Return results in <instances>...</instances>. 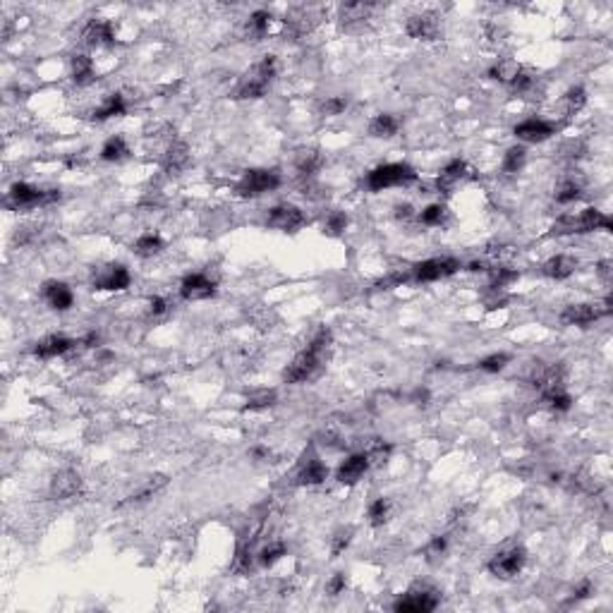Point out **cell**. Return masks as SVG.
<instances>
[{"instance_id":"36","label":"cell","mask_w":613,"mask_h":613,"mask_svg":"<svg viewBox=\"0 0 613 613\" xmlns=\"http://www.w3.org/2000/svg\"><path fill=\"white\" fill-rule=\"evenodd\" d=\"M161 250H163V240L161 235L156 233H144L135 242V252L139 254V257H153V254H158Z\"/></svg>"},{"instance_id":"13","label":"cell","mask_w":613,"mask_h":613,"mask_svg":"<svg viewBox=\"0 0 613 613\" xmlns=\"http://www.w3.org/2000/svg\"><path fill=\"white\" fill-rule=\"evenodd\" d=\"M82 491V477L77 469H60V472L53 474L51 479V496L55 501H68L75 499Z\"/></svg>"},{"instance_id":"50","label":"cell","mask_w":613,"mask_h":613,"mask_svg":"<svg viewBox=\"0 0 613 613\" xmlns=\"http://www.w3.org/2000/svg\"><path fill=\"white\" fill-rule=\"evenodd\" d=\"M510 86H513V91H517V93L529 91L534 86V75H529V73H524V70H520L515 80L510 82Z\"/></svg>"},{"instance_id":"37","label":"cell","mask_w":613,"mask_h":613,"mask_svg":"<svg viewBox=\"0 0 613 613\" xmlns=\"http://www.w3.org/2000/svg\"><path fill=\"white\" fill-rule=\"evenodd\" d=\"M275 402V391H257V393H252L250 398H247L245 407L242 410L245 412H257V410H266V407H271Z\"/></svg>"},{"instance_id":"23","label":"cell","mask_w":613,"mask_h":613,"mask_svg":"<svg viewBox=\"0 0 613 613\" xmlns=\"http://www.w3.org/2000/svg\"><path fill=\"white\" fill-rule=\"evenodd\" d=\"M319 17H321L319 8H295L290 15H285V27H290L295 34H305L317 24Z\"/></svg>"},{"instance_id":"7","label":"cell","mask_w":613,"mask_h":613,"mask_svg":"<svg viewBox=\"0 0 613 613\" xmlns=\"http://www.w3.org/2000/svg\"><path fill=\"white\" fill-rule=\"evenodd\" d=\"M460 271V262L453 257H441V259H427V262L412 266V278L417 283H434V280L448 278V275Z\"/></svg>"},{"instance_id":"46","label":"cell","mask_w":613,"mask_h":613,"mask_svg":"<svg viewBox=\"0 0 613 613\" xmlns=\"http://www.w3.org/2000/svg\"><path fill=\"white\" fill-rule=\"evenodd\" d=\"M580 195H582V190H580L577 182L566 180L559 190H556V202H559V204H573V202H577Z\"/></svg>"},{"instance_id":"24","label":"cell","mask_w":613,"mask_h":613,"mask_svg":"<svg viewBox=\"0 0 613 613\" xmlns=\"http://www.w3.org/2000/svg\"><path fill=\"white\" fill-rule=\"evenodd\" d=\"M326 477H328V467H326L319 457H309L305 465L300 467V472H297V484H302V487H317V484L326 482Z\"/></svg>"},{"instance_id":"56","label":"cell","mask_w":613,"mask_h":613,"mask_svg":"<svg viewBox=\"0 0 613 613\" xmlns=\"http://www.w3.org/2000/svg\"><path fill=\"white\" fill-rule=\"evenodd\" d=\"M395 216L400 218V220H407V218L415 216V213H412V206H410V204H400V206L395 209Z\"/></svg>"},{"instance_id":"9","label":"cell","mask_w":613,"mask_h":613,"mask_svg":"<svg viewBox=\"0 0 613 613\" xmlns=\"http://www.w3.org/2000/svg\"><path fill=\"white\" fill-rule=\"evenodd\" d=\"M611 312V297H606L604 305H589V302H582V305H568L561 314V321L566 326H587L599 321L601 317Z\"/></svg>"},{"instance_id":"44","label":"cell","mask_w":613,"mask_h":613,"mask_svg":"<svg viewBox=\"0 0 613 613\" xmlns=\"http://www.w3.org/2000/svg\"><path fill=\"white\" fill-rule=\"evenodd\" d=\"M446 216H448V211H446L444 204H432V206H427L419 213V220H422L424 225H441L446 220Z\"/></svg>"},{"instance_id":"19","label":"cell","mask_w":613,"mask_h":613,"mask_svg":"<svg viewBox=\"0 0 613 613\" xmlns=\"http://www.w3.org/2000/svg\"><path fill=\"white\" fill-rule=\"evenodd\" d=\"M369 465H372V462H369V457L364 455V453H355V455L345 457V460L340 462L335 477H338L340 484H357L364 477V472L369 469Z\"/></svg>"},{"instance_id":"40","label":"cell","mask_w":613,"mask_h":613,"mask_svg":"<svg viewBox=\"0 0 613 613\" xmlns=\"http://www.w3.org/2000/svg\"><path fill=\"white\" fill-rule=\"evenodd\" d=\"M388 513H391V506H388V501H386V499L372 501V504H369V510H367L369 522H372L374 527H381V524L388 520Z\"/></svg>"},{"instance_id":"12","label":"cell","mask_w":613,"mask_h":613,"mask_svg":"<svg viewBox=\"0 0 613 613\" xmlns=\"http://www.w3.org/2000/svg\"><path fill=\"white\" fill-rule=\"evenodd\" d=\"M524 561H527V551H524L522 546H513V549L501 551V554H496L494 559L489 561V570L494 573L496 577H504V580L515 577L524 568Z\"/></svg>"},{"instance_id":"39","label":"cell","mask_w":613,"mask_h":613,"mask_svg":"<svg viewBox=\"0 0 613 613\" xmlns=\"http://www.w3.org/2000/svg\"><path fill=\"white\" fill-rule=\"evenodd\" d=\"M541 395H544V400L549 402L551 410H556V412H568L573 405V400H570V395L566 393V388H554V391H549V393H541Z\"/></svg>"},{"instance_id":"20","label":"cell","mask_w":613,"mask_h":613,"mask_svg":"<svg viewBox=\"0 0 613 613\" xmlns=\"http://www.w3.org/2000/svg\"><path fill=\"white\" fill-rule=\"evenodd\" d=\"M467 175H469L467 163L462 161V158H453V161L446 163V168L441 170L439 180H436V185H439V192H446V195H451V192L455 190V187L467 178Z\"/></svg>"},{"instance_id":"16","label":"cell","mask_w":613,"mask_h":613,"mask_svg":"<svg viewBox=\"0 0 613 613\" xmlns=\"http://www.w3.org/2000/svg\"><path fill=\"white\" fill-rule=\"evenodd\" d=\"M132 283V275L123 264H113V266L103 268L101 273L93 278V288L96 290H127Z\"/></svg>"},{"instance_id":"41","label":"cell","mask_w":613,"mask_h":613,"mask_svg":"<svg viewBox=\"0 0 613 613\" xmlns=\"http://www.w3.org/2000/svg\"><path fill=\"white\" fill-rule=\"evenodd\" d=\"M393 453V446L388 444V441H381V439H374L372 444H369V448L364 455L369 457V462H386L388 460V455Z\"/></svg>"},{"instance_id":"48","label":"cell","mask_w":613,"mask_h":613,"mask_svg":"<svg viewBox=\"0 0 613 613\" xmlns=\"http://www.w3.org/2000/svg\"><path fill=\"white\" fill-rule=\"evenodd\" d=\"M508 364V355H504V352H496V355H489V357H484L482 362H479V369H482V372H489V374H496V372H501V369H504Z\"/></svg>"},{"instance_id":"17","label":"cell","mask_w":613,"mask_h":613,"mask_svg":"<svg viewBox=\"0 0 613 613\" xmlns=\"http://www.w3.org/2000/svg\"><path fill=\"white\" fill-rule=\"evenodd\" d=\"M515 137L522 142H529V144H537V142H546L551 135L556 132V125L546 123V120H539V118H529V120H522L520 125H515Z\"/></svg>"},{"instance_id":"5","label":"cell","mask_w":613,"mask_h":613,"mask_svg":"<svg viewBox=\"0 0 613 613\" xmlns=\"http://www.w3.org/2000/svg\"><path fill=\"white\" fill-rule=\"evenodd\" d=\"M280 185V175L275 170H247L242 175V180L237 182V195L252 199V197H262L266 192L275 190Z\"/></svg>"},{"instance_id":"28","label":"cell","mask_w":613,"mask_h":613,"mask_svg":"<svg viewBox=\"0 0 613 613\" xmlns=\"http://www.w3.org/2000/svg\"><path fill=\"white\" fill-rule=\"evenodd\" d=\"M125 110H127V103H125V96H123V93H110V96L106 98V103H103L101 108L93 110L91 118H93V120L120 118V115H125Z\"/></svg>"},{"instance_id":"38","label":"cell","mask_w":613,"mask_h":613,"mask_svg":"<svg viewBox=\"0 0 613 613\" xmlns=\"http://www.w3.org/2000/svg\"><path fill=\"white\" fill-rule=\"evenodd\" d=\"M563 103H566L568 115H575L577 110H582V106L587 103V91H584L582 86H573V89H568V93L563 96Z\"/></svg>"},{"instance_id":"47","label":"cell","mask_w":613,"mask_h":613,"mask_svg":"<svg viewBox=\"0 0 613 613\" xmlns=\"http://www.w3.org/2000/svg\"><path fill=\"white\" fill-rule=\"evenodd\" d=\"M515 278H517L515 271H510V268H494V271H491V288L501 290V288H506L508 283H513Z\"/></svg>"},{"instance_id":"52","label":"cell","mask_w":613,"mask_h":613,"mask_svg":"<svg viewBox=\"0 0 613 613\" xmlns=\"http://www.w3.org/2000/svg\"><path fill=\"white\" fill-rule=\"evenodd\" d=\"M446 546H448V541H446V537H434V539L427 544L424 554H427V556H441V554H444V551H446Z\"/></svg>"},{"instance_id":"45","label":"cell","mask_w":613,"mask_h":613,"mask_svg":"<svg viewBox=\"0 0 613 613\" xmlns=\"http://www.w3.org/2000/svg\"><path fill=\"white\" fill-rule=\"evenodd\" d=\"M285 556V544L283 541H273V544L264 546L262 554H259V563L262 566H273L275 561H280Z\"/></svg>"},{"instance_id":"2","label":"cell","mask_w":613,"mask_h":613,"mask_svg":"<svg viewBox=\"0 0 613 613\" xmlns=\"http://www.w3.org/2000/svg\"><path fill=\"white\" fill-rule=\"evenodd\" d=\"M275 70H278L275 55H264L257 65H252L240 77V82L235 86V98H240V101H245V98H262L271 86V82H273Z\"/></svg>"},{"instance_id":"29","label":"cell","mask_w":613,"mask_h":613,"mask_svg":"<svg viewBox=\"0 0 613 613\" xmlns=\"http://www.w3.org/2000/svg\"><path fill=\"white\" fill-rule=\"evenodd\" d=\"M165 482H168V479L163 477V474H156V477H149L144 484H142L139 489L135 491V494H130L127 496V499L123 501V504L120 506H127V504H142V501H149L151 499L153 494H156L158 489L161 487H165Z\"/></svg>"},{"instance_id":"30","label":"cell","mask_w":613,"mask_h":613,"mask_svg":"<svg viewBox=\"0 0 613 613\" xmlns=\"http://www.w3.org/2000/svg\"><path fill=\"white\" fill-rule=\"evenodd\" d=\"M520 70L522 68L515 63V60L501 58V60H496V63L489 68V77H491V80H496V82H504V84H510V82L515 80Z\"/></svg>"},{"instance_id":"22","label":"cell","mask_w":613,"mask_h":613,"mask_svg":"<svg viewBox=\"0 0 613 613\" xmlns=\"http://www.w3.org/2000/svg\"><path fill=\"white\" fill-rule=\"evenodd\" d=\"M75 347V340L65 338V335H46L34 345V355L41 357V360H51V357H60L68 350Z\"/></svg>"},{"instance_id":"35","label":"cell","mask_w":613,"mask_h":613,"mask_svg":"<svg viewBox=\"0 0 613 613\" xmlns=\"http://www.w3.org/2000/svg\"><path fill=\"white\" fill-rule=\"evenodd\" d=\"M524 158H527V151H524V146H510L506 151L501 168H504V173H508V175H515V173H520V170H522Z\"/></svg>"},{"instance_id":"43","label":"cell","mask_w":613,"mask_h":613,"mask_svg":"<svg viewBox=\"0 0 613 613\" xmlns=\"http://www.w3.org/2000/svg\"><path fill=\"white\" fill-rule=\"evenodd\" d=\"M352 534H355V529H352V527L338 529V532L333 534V539H331V556H333V559H338V556L343 554L347 546H350Z\"/></svg>"},{"instance_id":"14","label":"cell","mask_w":613,"mask_h":613,"mask_svg":"<svg viewBox=\"0 0 613 613\" xmlns=\"http://www.w3.org/2000/svg\"><path fill=\"white\" fill-rule=\"evenodd\" d=\"M182 300H209L216 295V283L204 273H190L180 285Z\"/></svg>"},{"instance_id":"1","label":"cell","mask_w":613,"mask_h":613,"mask_svg":"<svg viewBox=\"0 0 613 613\" xmlns=\"http://www.w3.org/2000/svg\"><path fill=\"white\" fill-rule=\"evenodd\" d=\"M331 340H333V335H331L328 328H321L317 335H314L312 340H309V345L305 347L302 352H297V357L292 360L288 367H285L283 372V381L285 384H302V381L312 379L314 374L321 369L324 364V357H326V350H328Z\"/></svg>"},{"instance_id":"33","label":"cell","mask_w":613,"mask_h":613,"mask_svg":"<svg viewBox=\"0 0 613 613\" xmlns=\"http://www.w3.org/2000/svg\"><path fill=\"white\" fill-rule=\"evenodd\" d=\"M369 10H372V5H364V3L340 5V24H343V27L360 24V22H364L369 17Z\"/></svg>"},{"instance_id":"6","label":"cell","mask_w":613,"mask_h":613,"mask_svg":"<svg viewBox=\"0 0 613 613\" xmlns=\"http://www.w3.org/2000/svg\"><path fill=\"white\" fill-rule=\"evenodd\" d=\"M405 31L407 36L419 38V41H436V38H441V34H444V22H441L439 13L424 10V13H417L412 15V17H407Z\"/></svg>"},{"instance_id":"10","label":"cell","mask_w":613,"mask_h":613,"mask_svg":"<svg viewBox=\"0 0 613 613\" xmlns=\"http://www.w3.org/2000/svg\"><path fill=\"white\" fill-rule=\"evenodd\" d=\"M60 192L58 190H38V187H31L27 182H15L10 187V202L17 209H31L38 206V204H51L58 202Z\"/></svg>"},{"instance_id":"34","label":"cell","mask_w":613,"mask_h":613,"mask_svg":"<svg viewBox=\"0 0 613 613\" xmlns=\"http://www.w3.org/2000/svg\"><path fill=\"white\" fill-rule=\"evenodd\" d=\"M271 13H266V10H257V13H252L250 22H247V34L254 36V38H264L268 34V27H271Z\"/></svg>"},{"instance_id":"51","label":"cell","mask_w":613,"mask_h":613,"mask_svg":"<svg viewBox=\"0 0 613 613\" xmlns=\"http://www.w3.org/2000/svg\"><path fill=\"white\" fill-rule=\"evenodd\" d=\"M345 584H347V580L343 573H335V575L328 580V584H326V592H328L331 596H338L345 592Z\"/></svg>"},{"instance_id":"49","label":"cell","mask_w":613,"mask_h":613,"mask_svg":"<svg viewBox=\"0 0 613 613\" xmlns=\"http://www.w3.org/2000/svg\"><path fill=\"white\" fill-rule=\"evenodd\" d=\"M347 108V98L345 96H331L321 103V113L324 115H340Z\"/></svg>"},{"instance_id":"4","label":"cell","mask_w":613,"mask_h":613,"mask_svg":"<svg viewBox=\"0 0 613 613\" xmlns=\"http://www.w3.org/2000/svg\"><path fill=\"white\" fill-rule=\"evenodd\" d=\"M417 173L412 165L407 163H386L374 168L372 173L367 175V187L374 192H381L386 187H398V185H407V182H415Z\"/></svg>"},{"instance_id":"55","label":"cell","mask_w":613,"mask_h":613,"mask_svg":"<svg viewBox=\"0 0 613 613\" xmlns=\"http://www.w3.org/2000/svg\"><path fill=\"white\" fill-rule=\"evenodd\" d=\"M589 594H592V582H589V580H582V582L575 587V592H573V599H575V601L587 599Z\"/></svg>"},{"instance_id":"11","label":"cell","mask_w":613,"mask_h":613,"mask_svg":"<svg viewBox=\"0 0 613 613\" xmlns=\"http://www.w3.org/2000/svg\"><path fill=\"white\" fill-rule=\"evenodd\" d=\"M266 225L275 230H283V233H295L302 225H307V216L300 206H292V204H278L268 211L266 216Z\"/></svg>"},{"instance_id":"25","label":"cell","mask_w":613,"mask_h":613,"mask_svg":"<svg viewBox=\"0 0 613 613\" xmlns=\"http://www.w3.org/2000/svg\"><path fill=\"white\" fill-rule=\"evenodd\" d=\"M577 268V262L573 257H568V254H559V257H551L549 262L541 266V271H544V275H549V278L554 280H566L570 278L573 273H575Z\"/></svg>"},{"instance_id":"32","label":"cell","mask_w":613,"mask_h":613,"mask_svg":"<svg viewBox=\"0 0 613 613\" xmlns=\"http://www.w3.org/2000/svg\"><path fill=\"white\" fill-rule=\"evenodd\" d=\"M127 153H130V146H127L125 137H120V135L110 137V139L101 149V158H103V161H108V163L123 161V158H127Z\"/></svg>"},{"instance_id":"21","label":"cell","mask_w":613,"mask_h":613,"mask_svg":"<svg viewBox=\"0 0 613 613\" xmlns=\"http://www.w3.org/2000/svg\"><path fill=\"white\" fill-rule=\"evenodd\" d=\"M41 292H43L46 302L55 309V312H68V309L75 305L73 290H70L63 280H48V283L43 285Z\"/></svg>"},{"instance_id":"18","label":"cell","mask_w":613,"mask_h":613,"mask_svg":"<svg viewBox=\"0 0 613 613\" xmlns=\"http://www.w3.org/2000/svg\"><path fill=\"white\" fill-rule=\"evenodd\" d=\"M82 38H84L86 46H110L115 43V27L110 20H91L89 24L82 31Z\"/></svg>"},{"instance_id":"54","label":"cell","mask_w":613,"mask_h":613,"mask_svg":"<svg viewBox=\"0 0 613 613\" xmlns=\"http://www.w3.org/2000/svg\"><path fill=\"white\" fill-rule=\"evenodd\" d=\"M165 309H168V302H165L163 297H151V300H149V312H151L153 317H161V314H165Z\"/></svg>"},{"instance_id":"53","label":"cell","mask_w":613,"mask_h":613,"mask_svg":"<svg viewBox=\"0 0 613 613\" xmlns=\"http://www.w3.org/2000/svg\"><path fill=\"white\" fill-rule=\"evenodd\" d=\"M596 273H599V278L604 280V283H611L613 280V264L606 259V262H599L596 264Z\"/></svg>"},{"instance_id":"15","label":"cell","mask_w":613,"mask_h":613,"mask_svg":"<svg viewBox=\"0 0 613 613\" xmlns=\"http://www.w3.org/2000/svg\"><path fill=\"white\" fill-rule=\"evenodd\" d=\"M190 161H192L190 146H187L182 139H170V144L165 146L163 158H161L165 173L178 175V173H182V170L187 168V165H190Z\"/></svg>"},{"instance_id":"31","label":"cell","mask_w":613,"mask_h":613,"mask_svg":"<svg viewBox=\"0 0 613 613\" xmlns=\"http://www.w3.org/2000/svg\"><path fill=\"white\" fill-rule=\"evenodd\" d=\"M321 163H324V156L317 151V149H302V151H297V156H295V165L302 175H314L319 168H321Z\"/></svg>"},{"instance_id":"8","label":"cell","mask_w":613,"mask_h":613,"mask_svg":"<svg viewBox=\"0 0 613 613\" xmlns=\"http://www.w3.org/2000/svg\"><path fill=\"white\" fill-rule=\"evenodd\" d=\"M439 606V592L429 587H415L393 604L398 613H429Z\"/></svg>"},{"instance_id":"26","label":"cell","mask_w":613,"mask_h":613,"mask_svg":"<svg viewBox=\"0 0 613 613\" xmlns=\"http://www.w3.org/2000/svg\"><path fill=\"white\" fill-rule=\"evenodd\" d=\"M70 75H73L75 84L80 86L91 84V82L96 80V77H93V60L84 53L73 55V60H70Z\"/></svg>"},{"instance_id":"27","label":"cell","mask_w":613,"mask_h":613,"mask_svg":"<svg viewBox=\"0 0 613 613\" xmlns=\"http://www.w3.org/2000/svg\"><path fill=\"white\" fill-rule=\"evenodd\" d=\"M398 127H400V123H398L395 115L381 113V115H377V118L372 120V123H369V135L377 137V139H388V137L398 135Z\"/></svg>"},{"instance_id":"3","label":"cell","mask_w":613,"mask_h":613,"mask_svg":"<svg viewBox=\"0 0 613 613\" xmlns=\"http://www.w3.org/2000/svg\"><path fill=\"white\" fill-rule=\"evenodd\" d=\"M611 218L596 209H584L577 216H563L556 220L554 235H580L592 233V230H611Z\"/></svg>"},{"instance_id":"42","label":"cell","mask_w":613,"mask_h":613,"mask_svg":"<svg viewBox=\"0 0 613 613\" xmlns=\"http://www.w3.org/2000/svg\"><path fill=\"white\" fill-rule=\"evenodd\" d=\"M347 228V216L343 211H331L328 216H326V223H324V233L335 237L340 235L343 230Z\"/></svg>"}]
</instances>
